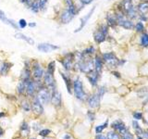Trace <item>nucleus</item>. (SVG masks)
Returning <instances> with one entry per match:
<instances>
[{"label":"nucleus","mask_w":148,"mask_h":139,"mask_svg":"<svg viewBox=\"0 0 148 139\" xmlns=\"http://www.w3.org/2000/svg\"><path fill=\"white\" fill-rule=\"evenodd\" d=\"M136 8L139 14H143L147 15L148 14V2L147 1H141L136 5Z\"/></svg>","instance_id":"obj_29"},{"label":"nucleus","mask_w":148,"mask_h":139,"mask_svg":"<svg viewBox=\"0 0 148 139\" xmlns=\"http://www.w3.org/2000/svg\"><path fill=\"white\" fill-rule=\"evenodd\" d=\"M62 139H72V136L71 133H65L62 137Z\"/></svg>","instance_id":"obj_54"},{"label":"nucleus","mask_w":148,"mask_h":139,"mask_svg":"<svg viewBox=\"0 0 148 139\" xmlns=\"http://www.w3.org/2000/svg\"></svg>","instance_id":"obj_63"},{"label":"nucleus","mask_w":148,"mask_h":139,"mask_svg":"<svg viewBox=\"0 0 148 139\" xmlns=\"http://www.w3.org/2000/svg\"><path fill=\"white\" fill-rule=\"evenodd\" d=\"M102 58L104 60L105 66L109 69H116L119 67V58L117 54L113 51H108V52L101 53Z\"/></svg>","instance_id":"obj_7"},{"label":"nucleus","mask_w":148,"mask_h":139,"mask_svg":"<svg viewBox=\"0 0 148 139\" xmlns=\"http://www.w3.org/2000/svg\"><path fill=\"white\" fill-rule=\"evenodd\" d=\"M73 53H74V59H75V62L82 61V60L85 58L84 56H83L82 50H74Z\"/></svg>","instance_id":"obj_36"},{"label":"nucleus","mask_w":148,"mask_h":139,"mask_svg":"<svg viewBox=\"0 0 148 139\" xmlns=\"http://www.w3.org/2000/svg\"><path fill=\"white\" fill-rule=\"evenodd\" d=\"M101 74H99L98 72H96L95 70L92 72H91L90 73L86 74V78L89 83L92 85V87H97L98 85V83L100 80Z\"/></svg>","instance_id":"obj_22"},{"label":"nucleus","mask_w":148,"mask_h":139,"mask_svg":"<svg viewBox=\"0 0 148 139\" xmlns=\"http://www.w3.org/2000/svg\"><path fill=\"white\" fill-rule=\"evenodd\" d=\"M16 94L18 97H26V82L18 80L16 85Z\"/></svg>","instance_id":"obj_24"},{"label":"nucleus","mask_w":148,"mask_h":139,"mask_svg":"<svg viewBox=\"0 0 148 139\" xmlns=\"http://www.w3.org/2000/svg\"><path fill=\"white\" fill-rule=\"evenodd\" d=\"M21 108L25 113H29L32 111L31 106V99L28 97H23V99L21 101Z\"/></svg>","instance_id":"obj_28"},{"label":"nucleus","mask_w":148,"mask_h":139,"mask_svg":"<svg viewBox=\"0 0 148 139\" xmlns=\"http://www.w3.org/2000/svg\"><path fill=\"white\" fill-rule=\"evenodd\" d=\"M32 130H34V132H39L40 130L42 129V124H41V122H35L32 123Z\"/></svg>","instance_id":"obj_45"},{"label":"nucleus","mask_w":148,"mask_h":139,"mask_svg":"<svg viewBox=\"0 0 148 139\" xmlns=\"http://www.w3.org/2000/svg\"><path fill=\"white\" fill-rule=\"evenodd\" d=\"M86 102H87L88 107H89L90 109H95L99 108L101 98H100V96L96 94V92H95V93H92V94L88 96L87 99H86Z\"/></svg>","instance_id":"obj_16"},{"label":"nucleus","mask_w":148,"mask_h":139,"mask_svg":"<svg viewBox=\"0 0 148 139\" xmlns=\"http://www.w3.org/2000/svg\"><path fill=\"white\" fill-rule=\"evenodd\" d=\"M17 23H18V30H24L25 28H27L28 27V21L25 20V19H20L18 21H17Z\"/></svg>","instance_id":"obj_38"},{"label":"nucleus","mask_w":148,"mask_h":139,"mask_svg":"<svg viewBox=\"0 0 148 139\" xmlns=\"http://www.w3.org/2000/svg\"><path fill=\"white\" fill-rule=\"evenodd\" d=\"M108 120H106L105 123L103 124H100V125H97V126L95 127V133L97 134H99V133H102V132L104 131V130L108 127Z\"/></svg>","instance_id":"obj_37"},{"label":"nucleus","mask_w":148,"mask_h":139,"mask_svg":"<svg viewBox=\"0 0 148 139\" xmlns=\"http://www.w3.org/2000/svg\"><path fill=\"white\" fill-rule=\"evenodd\" d=\"M42 83H43V85L47 87L51 92L58 89L57 80H56V76L53 75V74H50L45 72L43 79H42Z\"/></svg>","instance_id":"obj_12"},{"label":"nucleus","mask_w":148,"mask_h":139,"mask_svg":"<svg viewBox=\"0 0 148 139\" xmlns=\"http://www.w3.org/2000/svg\"><path fill=\"white\" fill-rule=\"evenodd\" d=\"M20 132L22 137H27L30 136L31 133V126L27 122H22L20 126Z\"/></svg>","instance_id":"obj_26"},{"label":"nucleus","mask_w":148,"mask_h":139,"mask_svg":"<svg viewBox=\"0 0 148 139\" xmlns=\"http://www.w3.org/2000/svg\"><path fill=\"white\" fill-rule=\"evenodd\" d=\"M147 133H148V130H147Z\"/></svg>","instance_id":"obj_62"},{"label":"nucleus","mask_w":148,"mask_h":139,"mask_svg":"<svg viewBox=\"0 0 148 139\" xmlns=\"http://www.w3.org/2000/svg\"><path fill=\"white\" fill-rule=\"evenodd\" d=\"M94 58V57H92ZM84 58L82 61L75 62L72 69L71 72L75 73H82V74H88L95 70L94 65V58Z\"/></svg>","instance_id":"obj_3"},{"label":"nucleus","mask_w":148,"mask_h":139,"mask_svg":"<svg viewBox=\"0 0 148 139\" xmlns=\"http://www.w3.org/2000/svg\"><path fill=\"white\" fill-rule=\"evenodd\" d=\"M109 30L110 28L106 24V22H101L97 25L95 32H92V39L95 45H99L105 43L109 35Z\"/></svg>","instance_id":"obj_2"},{"label":"nucleus","mask_w":148,"mask_h":139,"mask_svg":"<svg viewBox=\"0 0 148 139\" xmlns=\"http://www.w3.org/2000/svg\"><path fill=\"white\" fill-rule=\"evenodd\" d=\"M106 91H108V89H106V87L104 86V85H102V86H99L98 88H97V90H96V94L100 96V98L102 99V97H103L105 96V94L106 93Z\"/></svg>","instance_id":"obj_40"},{"label":"nucleus","mask_w":148,"mask_h":139,"mask_svg":"<svg viewBox=\"0 0 148 139\" xmlns=\"http://www.w3.org/2000/svg\"><path fill=\"white\" fill-rule=\"evenodd\" d=\"M139 45L143 48H148V32H143L139 37Z\"/></svg>","instance_id":"obj_31"},{"label":"nucleus","mask_w":148,"mask_h":139,"mask_svg":"<svg viewBox=\"0 0 148 139\" xmlns=\"http://www.w3.org/2000/svg\"><path fill=\"white\" fill-rule=\"evenodd\" d=\"M75 17L76 16H74L71 11L63 7L62 8H60V10L57 13L56 21H57L58 22V24L60 25H68L74 20Z\"/></svg>","instance_id":"obj_8"},{"label":"nucleus","mask_w":148,"mask_h":139,"mask_svg":"<svg viewBox=\"0 0 148 139\" xmlns=\"http://www.w3.org/2000/svg\"><path fill=\"white\" fill-rule=\"evenodd\" d=\"M119 5L122 11L129 19H131L132 21L137 20L139 13L137 11L136 6L133 4V0H121Z\"/></svg>","instance_id":"obj_5"},{"label":"nucleus","mask_w":148,"mask_h":139,"mask_svg":"<svg viewBox=\"0 0 148 139\" xmlns=\"http://www.w3.org/2000/svg\"><path fill=\"white\" fill-rule=\"evenodd\" d=\"M28 9L34 15H37V14L40 13V9H39V5H38V1L37 0H34L32 1V4L30 5V7L28 8Z\"/></svg>","instance_id":"obj_34"},{"label":"nucleus","mask_w":148,"mask_h":139,"mask_svg":"<svg viewBox=\"0 0 148 139\" xmlns=\"http://www.w3.org/2000/svg\"><path fill=\"white\" fill-rule=\"evenodd\" d=\"M45 69L46 72L55 75L56 71H57V60L53 59V60H50V61H48L45 66Z\"/></svg>","instance_id":"obj_27"},{"label":"nucleus","mask_w":148,"mask_h":139,"mask_svg":"<svg viewBox=\"0 0 148 139\" xmlns=\"http://www.w3.org/2000/svg\"><path fill=\"white\" fill-rule=\"evenodd\" d=\"M29 139H36L35 137H32V138H29Z\"/></svg>","instance_id":"obj_59"},{"label":"nucleus","mask_w":148,"mask_h":139,"mask_svg":"<svg viewBox=\"0 0 148 139\" xmlns=\"http://www.w3.org/2000/svg\"><path fill=\"white\" fill-rule=\"evenodd\" d=\"M36 48L41 53L47 54V53H52V52H55V51L59 50L60 46L58 45L49 43V42H43V43H39L38 45H36Z\"/></svg>","instance_id":"obj_11"},{"label":"nucleus","mask_w":148,"mask_h":139,"mask_svg":"<svg viewBox=\"0 0 148 139\" xmlns=\"http://www.w3.org/2000/svg\"><path fill=\"white\" fill-rule=\"evenodd\" d=\"M95 8H96V6H94L90 9L89 12H88L86 15H84V16L80 19V23H79V26L73 31L74 34H78V32H80L81 31H82L83 29H84V27L87 25L88 21H89V20L92 18V16L94 15V13L95 11Z\"/></svg>","instance_id":"obj_13"},{"label":"nucleus","mask_w":148,"mask_h":139,"mask_svg":"<svg viewBox=\"0 0 148 139\" xmlns=\"http://www.w3.org/2000/svg\"><path fill=\"white\" fill-rule=\"evenodd\" d=\"M105 22L106 24L108 25L111 29H115L116 27H118V23H117V18L113 10H109L106 13L105 16Z\"/></svg>","instance_id":"obj_19"},{"label":"nucleus","mask_w":148,"mask_h":139,"mask_svg":"<svg viewBox=\"0 0 148 139\" xmlns=\"http://www.w3.org/2000/svg\"><path fill=\"white\" fill-rule=\"evenodd\" d=\"M143 1H147L148 2V0H143Z\"/></svg>","instance_id":"obj_60"},{"label":"nucleus","mask_w":148,"mask_h":139,"mask_svg":"<svg viewBox=\"0 0 148 139\" xmlns=\"http://www.w3.org/2000/svg\"><path fill=\"white\" fill-rule=\"evenodd\" d=\"M138 139H142V138H141L140 136H139V137H138Z\"/></svg>","instance_id":"obj_61"},{"label":"nucleus","mask_w":148,"mask_h":139,"mask_svg":"<svg viewBox=\"0 0 148 139\" xmlns=\"http://www.w3.org/2000/svg\"><path fill=\"white\" fill-rule=\"evenodd\" d=\"M87 117L88 119H89L91 122H94L95 119V114L94 111H92V110H88L87 111Z\"/></svg>","instance_id":"obj_48"},{"label":"nucleus","mask_w":148,"mask_h":139,"mask_svg":"<svg viewBox=\"0 0 148 139\" xmlns=\"http://www.w3.org/2000/svg\"><path fill=\"white\" fill-rule=\"evenodd\" d=\"M37 1H38V5H39L40 13H45L47 11L49 0H37Z\"/></svg>","instance_id":"obj_35"},{"label":"nucleus","mask_w":148,"mask_h":139,"mask_svg":"<svg viewBox=\"0 0 148 139\" xmlns=\"http://www.w3.org/2000/svg\"><path fill=\"white\" fill-rule=\"evenodd\" d=\"M58 61L61 65L63 71L67 72H71L74 63H75L73 51H66V52L62 53L58 58Z\"/></svg>","instance_id":"obj_4"},{"label":"nucleus","mask_w":148,"mask_h":139,"mask_svg":"<svg viewBox=\"0 0 148 139\" xmlns=\"http://www.w3.org/2000/svg\"><path fill=\"white\" fill-rule=\"evenodd\" d=\"M82 52L85 58H92L97 52H98V50H97V47L95 45H90L86 46L85 48H83L82 50Z\"/></svg>","instance_id":"obj_25"},{"label":"nucleus","mask_w":148,"mask_h":139,"mask_svg":"<svg viewBox=\"0 0 148 139\" xmlns=\"http://www.w3.org/2000/svg\"><path fill=\"white\" fill-rule=\"evenodd\" d=\"M13 67V63L7 59H3L0 62V77L8 76Z\"/></svg>","instance_id":"obj_20"},{"label":"nucleus","mask_w":148,"mask_h":139,"mask_svg":"<svg viewBox=\"0 0 148 139\" xmlns=\"http://www.w3.org/2000/svg\"><path fill=\"white\" fill-rule=\"evenodd\" d=\"M4 133H5V131H4V129L0 127V137H2L4 136Z\"/></svg>","instance_id":"obj_56"},{"label":"nucleus","mask_w":148,"mask_h":139,"mask_svg":"<svg viewBox=\"0 0 148 139\" xmlns=\"http://www.w3.org/2000/svg\"><path fill=\"white\" fill-rule=\"evenodd\" d=\"M95 139H106V136H103V134L99 133V134H97V136H96Z\"/></svg>","instance_id":"obj_55"},{"label":"nucleus","mask_w":148,"mask_h":139,"mask_svg":"<svg viewBox=\"0 0 148 139\" xmlns=\"http://www.w3.org/2000/svg\"><path fill=\"white\" fill-rule=\"evenodd\" d=\"M60 76H61L62 80L65 83V85H66L67 91L69 95H72V83H73V78L71 77V72H67L65 71H59L58 72Z\"/></svg>","instance_id":"obj_15"},{"label":"nucleus","mask_w":148,"mask_h":139,"mask_svg":"<svg viewBox=\"0 0 148 139\" xmlns=\"http://www.w3.org/2000/svg\"><path fill=\"white\" fill-rule=\"evenodd\" d=\"M137 20L142 22H147L148 21V15H143V14H139Z\"/></svg>","instance_id":"obj_47"},{"label":"nucleus","mask_w":148,"mask_h":139,"mask_svg":"<svg viewBox=\"0 0 148 139\" xmlns=\"http://www.w3.org/2000/svg\"><path fill=\"white\" fill-rule=\"evenodd\" d=\"M50 104L54 106L55 108H60L62 107L63 101H62V95L58 89H56L52 91V94H51V99H50Z\"/></svg>","instance_id":"obj_17"},{"label":"nucleus","mask_w":148,"mask_h":139,"mask_svg":"<svg viewBox=\"0 0 148 139\" xmlns=\"http://www.w3.org/2000/svg\"><path fill=\"white\" fill-rule=\"evenodd\" d=\"M51 94H52V92H51L46 86H45L44 85H42L38 88V89H37V92H36V94H35L34 96L44 106H45V105H48L50 103Z\"/></svg>","instance_id":"obj_9"},{"label":"nucleus","mask_w":148,"mask_h":139,"mask_svg":"<svg viewBox=\"0 0 148 139\" xmlns=\"http://www.w3.org/2000/svg\"><path fill=\"white\" fill-rule=\"evenodd\" d=\"M43 85L42 81H36L34 79H31V80L26 82V97L28 98H32L37 92V89Z\"/></svg>","instance_id":"obj_10"},{"label":"nucleus","mask_w":148,"mask_h":139,"mask_svg":"<svg viewBox=\"0 0 148 139\" xmlns=\"http://www.w3.org/2000/svg\"><path fill=\"white\" fill-rule=\"evenodd\" d=\"M125 63H126V59H124V58H119V67L123 66Z\"/></svg>","instance_id":"obj_52"},{"label":"nucleus","mask_w":148,"mask_h":139,"mask_svg":"<svg viewBox=\"0 0 148 139\" xmlns=\"http://www.w3.org/2000/svg\"><path fill=\"white\" fill-rule=\"evenodd\" d=\"M14 38L17 39V40H21V41L25 42V43H27L28 45H30L32 46L35 45V41L32 37L28 36V35L24 34L23 32H15V34H14Z\"/></svg>","instance_id":"obj_23"},{"label":"nucleus","mask_w":148,"mask_h":139,"mask_svg":"<svg viewBox=\"0 0 148 139\" xmlns=\"http://www.w3.org/2000/svg\"><path fill=\"white\" fill-rule=\"evenodd\" d=\"M133 29L137 32V34H143V32H145V23H143V22L138 21L137 22L134 23Z\"/></svg>","instance_id":"obj_33"},{"label":"nucleus","mask_w":148,"mask_h":139,"mask_svg":"<svg viewBox=\"0 0 148 139\" xmlns=\"http://www.w3.org/2000/svg\"><path fill=\"white\" fill-rule=\"evenodd\" d=\"M5 116H6V113L4 111H0V119H3Z\"/></svg>","instance_id":"obj_57"},{"label":"nucleus","mask_w":148,"mask_h":139,"mask_svg":"<svg viewBox=\"0 0 148 139\" xmlns=\"http://www.w3.org/2000/svg\"><path fill=\"white\" fill-rule=\"evenodd\" d=\"M43 138H44V139H51V138H49L48 136H47V137H43Z\"/></svg>","instance_id":"obj_58"},{"label":"nucleus","mask_w":148,"mask_h":139,"mask_svg":"<svg viewBox=\"0 0 148 139\" xmlns=\"http://www.w3.org/2000/svg\"><path fill=\"white\" fill-rule=\"evenodd\" d=\"M133 117L136 120H141L143 118V115L141 112H139V111H135V112L133 113Z\"/></svg>","instance_id":"obj_49"},{"label":"nucleus","mask_w":148,"mask_h":139,"mask_svg":"<svg viewBox=\"0 0 148 139\" xmlns=\"http://www.w3.org/2000/svg\"><path fill=\"white\" fill-rule=\"evenodd\" d=\"M32 78V71H31V69L23 67L22 70H21V74H20V80L27 82V81L31 80Z\"/></svg>","instance_id":"obj_30"},{"label":"nucleus","mask_w":148,"mask_h":139,"mask_svg":"<svg viewBox=\"0 0 148 139\" xmlns=\"http://www.w3.org/2000/svg\"><path fill=\"white\" fill-rule=\"evenodd\" d=\"M76 1L80 5H82V6L86 7V6H89V5H91L92 2H94V0H76Z\"/></svg>","instance_id":"obj_43"},{"label":"nucleus","mask_w":148,"mask_h":139,"mask_svg":"<svg viewBox=\"0 0 148 139\" xmlns=\"http://www.w3.org/2000/svg\"><path fill=\"white\" fill-rule=\"evenodd\" d=\"M31 66H32V58H26L24 60H23V67H24V68H28V69H31Z\"/></svg>","instance_id":"obj_44"},{"label":"nucleus","mask_w":148,"mask_h":139,"mask_svg":"<svg viewBox=\"0 0 148 139\" xmlns=\"http://www.w3.org/2000/svg\"><path fill=\"white\" fill-rule=\"evenodd\" d=\"M32 77L36 81H42L44 77V74L45 72V69L44 64L42 63L40 60L36 58H32Z\"/></svg>","instance_id":"obj_6"},{"label":"nucleus","mask_w":148,"mask_h":139,"mask_svg":"<svg viewBox=\"0 0 148 139\" xmlns=\"http://www.w3.org/2000/svg\"><path fill=\"white\" fill-rule=\"evenodd\" d=\"M111 73H112L115 77H117V78H119V79L121 78V75H120V73H119V72H117V71H111Z\"/></svg>","instance_id":"obj_50"},{"label":"nucleus","mask_w":148,"mask_h":139,"mask_svg":"<svg viewBox=\"0 0 148 139\" xmlns=\"http://www.w3.org/2000/svg\"><path fill=\"white\" fill-rule=\"evenodd\" d=\"M132 125H133V127H134V129L136 130V131H138V130H141V128L139 127V123L136 122V120H134V122H132Z\"/></svg>","instance_id":"obj_51"},{"label":"nucleus","mask_w":148,"mask_h":139,"mask_svg":"<svg viewBox=\"0 0 148 139\" xmlns=\"http://www.w3.org/2000/svg\"><path fill=\"white\" fill-rule=\"evenodd\" d=\"M112 128L116 131H118L119 133H121L122 132H124L125 130H126V126H125V124L121 122V120H115V122L112 123Z\"/></svg>","instance_id":"obj_32"},{"label":"nucleus","mask_w":148,"mask_h":139,"mask_svg":"<svg viewBox=\"0 0 148 139\" xmlns=\"http://www.w3.org/2000/svg\"><path fill=\"white\" fill-rule=\"evenodd\" d=\"M31 106H32V112L36 116H42L45 112V108L44 105L34 96L31 98Z\"/></svg>","instance_id":"obj_14"},{"label":"nucleus","mask_w":148,"mask_h":139,"mask_svg":"<svg viewBox=\"0 0 148 139\" xmlns=\"http://www.w3.org/2000/svg\"><path fill=\"white\" fill-rule=\"evenodd\" d=\"M94 65H95V71L96 72H98L99 74H102L103 72V70L105 67L104 64V60L102 58V56L100 52H97L95 56H94Z\"/></svg>","instance_id":"obj_21"},{"label":"nucleus","mask_w":148,"mask_h":139,"mask_svg":"<svg viewBox=\"0 0 148 139\" xmlns=\"http://www.w3.org/2000/svg\"><path fill=\"white\" fill-rule=\"evenodd\" d=\"M106 139H120L119 133H117L114 131H110L106 134Z\"/></svg>","instance_id":"obj_41"},{"label":"nucleus","mask_w":148,"mask_h":139,"mask_svg":"<svg viewBox=\"0 0 148 139\" xmlns=\"http://www.w3.org/2000/svg\"><path fill=\"white\" fill-rule=\"evenodd\" d=\"M51 133H52V131H51L49 128H42L38 132V134L42 137H47L50 136Z\"/></svg>","instance_id":"obj_39"},{"label":"nucleus","mask_w":148,"mask_h":139,"mask_svg":"<svg viewBox=\"0 0 148 139\" xmlns=\"http://www.w3.org/2000/svg\"><path fill=\"white\" fill-rule=\"evenodd\" d=\"M120 139H133V136H132V134L131 133L125 130L124 132L121 133V138H120Z\"/></svg>","instance_id":"obj_42"},{"label":"nucleus","mask_w":148,"mask_h":139,"mask_svg":"<svg viewBox=\"0 0 148 139\" xmlns=\"http://www.w3.org/2000/svg\"><path fill=\"white\" fill-rule=\"evenodd\" d=\"M0 21H1L4 24L6 25H8L10 26L13 30H16L18 31V23L15 20H13V19H10L7 16V14L5 13L4 10L2 9H0Z\"/></svg>","instance_id":"obj_18"},{"label":"nucleus","mask_w":148,"mask_h":139,"mask_svg":"<svg viewBox=\"0 0 148 139\" xmlns=\"http://www.w3.org/2000/svg\"><path fill=\"white\" fill-rule=\"evenodd\" d=\"M37 26L36 22L34 21H31V22H28V27L29 28H35Z\"/></svg>","instance_id":"obj_53"},{"label":"nucleus","mask_w":148,"mask_h":139,"mask_svg":"<svg viewBox=\"0 0 148 139\" xmlns=\"http://www.w3.org/2000/svg\"><path fill=\"white\" fill-rule=\"evenodd\" d=\"M18 2H20L21 4H22L23 6H25L26 8H28L30 7V5L32 4V2L34 1V0H18Z\"/></svg>","instance_id":"obj_46"},{"label":"nucleus","mask_w":148,"mask_h":139,"mask_svg":"<svg viewBox=\"0 0 148 139\" xmlns=\"http://www.w3.org/2000/svg\"><path fill=\"white\" fill-rule=\"evenodd\" d=\"M72 95L75 96V98L81 102H85L88 95L86 91L84 90V86H83V83L81 77L79 75H76L73 78L72 83Z\"/></svg>","instance_id":"obj_1"}]
</instances>
